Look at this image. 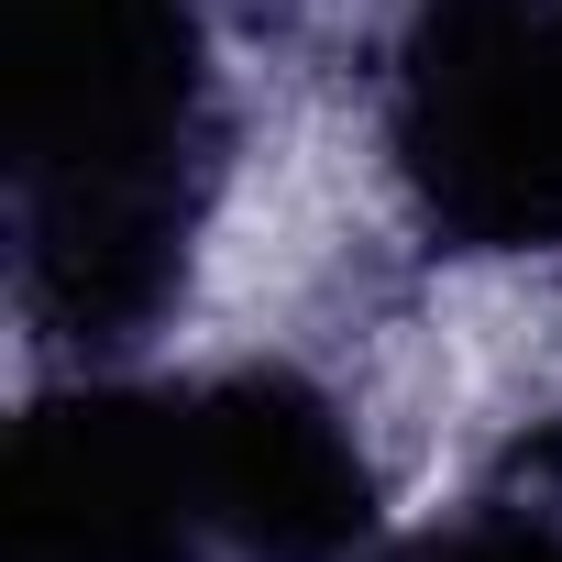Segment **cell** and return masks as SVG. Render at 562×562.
Instances as JSON below:
<instances>
[{
    "instance_id": "obj_1",
    "label": "cell",
    "mask_w": 562,
    "mask_h": 562,
    "mask_svg": "<svg viewBox=\"0 0 562 562\" xmlns=\"http://www.w3.org/2000/svg\"><path fill=\"white\" fill-rule=\"evenodd\" d=\"M12 243L56 342H133L188 276L210 199L199 0H12Z\"/></svg>"
},
{
    "instance_id": "obj_2",
    "label": "cell",
    "mask_w": 562,
    "mask_h": 562,
    "mask_svg": "<svg viewBox=\"0 0 562 562\" xmlns=\"http://www.w3.org/2000/svg\"><path fill=\"white\" fill-rule=\"evenodd\" d=\"M386 155L463 254L562 243V0H408Z\"/></svg>"
},
{
    "instance_id": "obj_3",
    "label": "cell",
    "mask_w": 562,
    "mask_h": 562,
    "mask_svg": "<svg viewBox=\"0 0 562 562\" xmlns=\"http://www.w3.org/2000/svg\"><path fill=\"white\" fill-rule=\"evenodd\" d=\"M12 562H232L188 386H89L34 408L12 441Z\"/></svg>"
},
{
    "instance_id": "obj_4",
    "label": "cell",
    "mask_w": 562,
    "mask_h": 562,
    "mask_svg": "<svg viewBox=\"0 0 562 562\" xmlns=\"http://www.w3.org/2000/svg\"><path fill=\"white\" fill-rule=\"evenodd\" d=\"M188 408H199V474L232 562H342L364 540L375 474L321 386L221 375V386H188Z\"/></svg>"
},
{
    "instance_id": "obj_5",
    "label": "cell",
    "mask_w": 562,
    "mask_h": 562,
    "mask_svg": "<svg viewBox=\"0 0 562 562\" xmlns=\"http://www.w3.org/2000/svg\"><path fill=\"white\" fill-rule=\"evenodd\" d=\"M419 562H562V529L551 518H474V529L430 540Z\"/></svg>"
}]
</instances>
